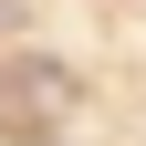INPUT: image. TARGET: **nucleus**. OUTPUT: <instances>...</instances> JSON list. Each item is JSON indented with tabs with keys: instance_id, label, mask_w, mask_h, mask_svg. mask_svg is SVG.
I'll use <instances>...</instances> for the list:
<instances>
[{
	"instance_id": "f257e3e1",
	"label": "nucleus",
	"mask_w": 146,
	"mask_h": 146,
	"mask_svg": "<svg viewBox=\"0 0 146 146\" xmlns=\"http://www.w3.org/2000/svg\"><path fill=\"white\" fill-rule=\"evenodd\" d=\"M0 94H11V115H31V125H42V115H63V104H73V73H63V63H21Z\"/></svg>"
}]
</instances>
